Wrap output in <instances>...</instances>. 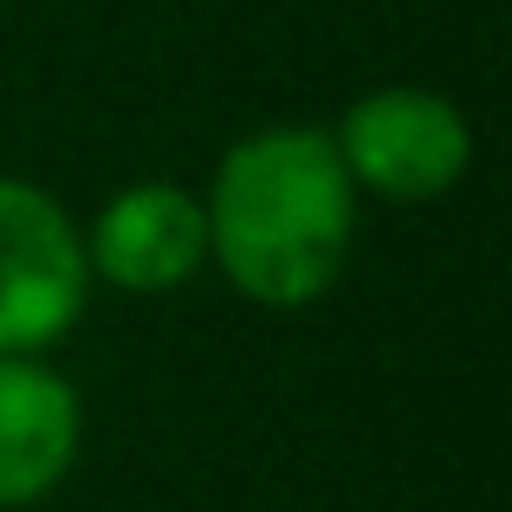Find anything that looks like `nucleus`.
I'll list each match as a JSON object with an SVG mask.
<instances>
[{
    "label": "nucleus",
    "instance_id": "20e7f679",
    "mask_svg": "<svg viewBox=\"0 0 512 512\" xmlns=\"http://www.w3.org/2000/svg\"><path fill=\"white\" fill-rule=\"evenodd\" d=\"M85 260L98 279L124 292H169L195 279L208 260V208L175 182H137L104 201Z\"/></svg>",
    "mask_w": 512,
    "mask_h": 512
},
{
    "label": "nucleus",
    "instance_id": "39448f33",
    "mask_svg": "<svg viewBox=\"0 0 512 512\" xmlns=\"http://www.w3.org/2000/svg\"><path fill=\"white\" fill-rule=\"evenodd\" d=\"M78 454V396L33 357H0V512L33 506Z\"/></svg>",
    "mask_w": 512,
    "mask_h": 512
},
{
    "label": "nucleus",
    "instance_id": "f03ea898",
    "mask_svg": "<svg viewBox=\"0 0 512 512\" xmlns=\"http://www.w3.org/2000/svg\"><path fill=\"white\" fill-rule=\"evenodd\" d=\"M91 260L72 214L33 182L0 175V357H33L78 325Z\"/></svg>",
    "mask_w": 512,
    "mask_h": 512
},
{
    "label": "nucleus",
    "instance_id": "f257e3e1",
    "mask_svg": "<svg viewBox=\"0 0 512 512\" xmlns=\"http://www.w3.org/2000/svg\"><path fill=\"white\" fill-rule=\"evenodd\" d=\"M357 240V188L325 130H260L234 143L208 195V253L253 305H312Z\"/></svg>",
    "mask_w": 512,
    "mask_h": 512
},
{
    "label": "nucleus",
    "instance_id": "7ed1b4c3",
    "mask_svg": "<svg viewBox=\"0 0 512 512\" xmlns=\"http://www.w3.org/2000/svg\"><path fill=\"white\" fill-rule=\"evenodd\" d=\"M331 143H338L350 188H370L383 201L448 195L467 175V156H474L461 111L441 91H415V85H389V91L357 98Z\"/></svg>",
    "mask_w": 512,
    "mask_h": 512
}]
</instances>
